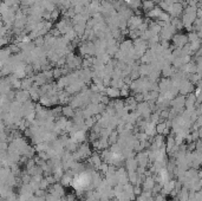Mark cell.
I'll list each match as a JSON object with an SVG mask.
<instances>
[{
	"instance_id": "6da1fadb",
	"label": "cell",
	"mask_w": 202,
	"mask_h": 201,
	"mask_svg": "<svg viewBox=\"0 0 202 201\" xmlns=\"http://www.w3.org/2000/svg\"><path fill=\"white\" fill-rule=\"evenodd\" d=\"M187 40H188V38L186 37V36L180 35V36H176V37H175V39H174V43H175V45H176V46H180V47H182L184 44H187Z\"/></svg>"
},
{
	"instance_id": "7a4b0ae2",
	"label": "cell",
	"mask_w": 202,
	"mask_h": 201,
	"mask_svg": "<svg viewBox=\"0 0 202 201\" xmlns=\"http://www.w3.org/2000/svg\"><path fill=\"white\" fill-rule=\"evenodd\" d=\"M170 12L174 15H178L182 12V5L181 4H174V5H172L170 6Z\"/></svg>"
},
{
	"instance_id": "3957f363",
	"label": "cell",
	"mask_w": 202,
	"mask_h": 201,
	"mask_svg": "<svg viewBox=\"0 0 202 201\" xmlns=\"http://www.w3.org/2000/svg\"><path fill=\"white\" fill-rule=\"evenodd\" d=\"M154 4L151 1H144V8L145 10H150V8H153Z\"/></svg>"
}]
</instances>
